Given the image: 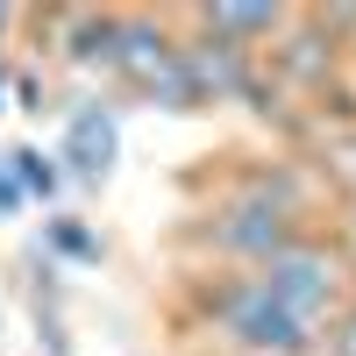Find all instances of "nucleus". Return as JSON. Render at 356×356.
Listing matches in <instances>:
<instances>
[{"label":"nucleus","mask_w":356,"mask_h":356,"mask_svg":"<svg viewBox=\"0 0 356 356\" xmlns=\"http://www.w3.org/2000/svg\"><path fill=\"white\" fill-rule=\"evenodd\" d=\"M250 278L271 292L292 321H307L314 335L356 300V264L342 257V243H328V235H314V228L300 235V243H285L278 257H264Z\"/></svg>","instance_id":"obj_3"},{"label":"nucleus","mask_w":356,"mask_h":356,"mask_svg":"<svg viewBox=\"0 0 356 356\" xmlns=\"http://www.w3.org/2000/svg\"><path fill=\"white\" fill-rule=\"evenodd\" d=\"M15 29H22V15H15V8H0V43H8Z\"/></svg>","instance_id":"obj_13"},{"label":"nucleus","mask_w":356,"mask_h":356,"mask_svg":"<svg viewBox=\"0 0 356 356\" xmlns=\"http://www.w3.org/2000/svg\"><path fill=\"white\" fill-rule=\"evenodd\" d=\"M193 300H200V321L228 342V356H314V342H321L250 271H200Z\"/></svg>","instance_id":"obj_2"},{"label":"nucleus","mask_w":356,"mask_h":356,"mask_svg":"<svg viewBox=\"0 0 356 356\" xmlns=\"http://www.w3.org/2000/svg\"><path fill=\"white\" fill-rule=\"evenodd\" d=\"M15 107V65H8V50H0V114Z\"/></svg>","instance_id":"obj_12"},{"label":"nucleus","mask_w":356,"mask_h":356,"mask_svg":"<svg viewBox=\"0 0 356 356\" xmlns=\"http://www.w3.org/2000/svg\"><path fill=\"white\" fill-rule=\"evenodd\" d=\"M50 29H57L65 65L114 79V50H122V15L114 8H65V15H50Z\"/></svg>","instance_id":"obj_6"},{"label":"nucleus","mask_w":356,"mask_h":356,"mask_svg":"<svg viewBox=\"0 0 356 356\" xmlns=\"http://www.w3.org/2000/svg\"><path fill=\"white\" fill-rule=\"evenodd\" d=\"M193 29H207V36H221V43H235V50H250V57H264L285 29H292V8H243V0H214V8H193L186 15Z\"/></svg>","instance_id":"obj_7"},{"label":"nucleus","mask_w":356,"mask_h":356,"mask_svg":"<svg viewBox=\"0 0 356 356\" xmlns=\"http://www.w3.org/2000/svg\"><path fill=\"white\" fill-rule=\"evenodd\" d=\"M314 356H356V300L321 328V342H314Z\"/></svg>","instance_id":"obj_10"},{"label":"nucleus","mask_w":356,"mask_h":356,"mask_svg":"<svg viewBox=\"0 0 356 356\" xmlns=\"http://www.w3.org/2000/svg\"><path fill=\"white\" fill-rule=\"evenodd\" d=\"M43 243H50V250H65L72 264H100V257H107V243H100V235L86 228L79 214H57V221L43 228Z\"/></svg>","instance_id":"obj_9"},{"label":"nucleus","mask_w":356,"mask_h":356,"mask_svg":"<svg viewBox=\"0 0 356 356\" xmlns=\"http://www.w3.org/2000/svg\"><path fill=\"white\" fill-rule=\"evenodd\" d=\"M114 164H122V122H114V107L93 100L79 107L65 122V143H57V171H72L79 186H107Z\"/></svg>","instance_id":"obj_5"},{"label":"nucleus","mask_w":356,"mask_h":356,"mask_svg":"<svg viewBox=\"0 0 356 356\" xmlns=\"http://www.w3.org/2000/svg\"><path fill=\"white\" fill-rule=\"evenodd\" d=\"M22 214V193H15V171H8V157H0V221H15Z\"/></svg>","instance_id":"obj_11"},{"label":"nucleus","mask_w":356,"mask_h":356,"mask_svg":"<svg viewBox=\"0 0 356 356\" xmlns=\"http://www.w3.org/2000/svg\"><path fill=\"white\" fill-rule=\"evenodd\" d=\"M307 214H314L307 178H292L285 164H271V171L235 178V186L193 221V243L214 257L221 271H257L264 257H278L285 243H300V235L314 228Z\"/></svg>","instance_id":"obj_1"},{"label":"nucleus","mask_w":356,"mask_h":356,"mask_svg":"<svg viewBox=\"0 0 356 356\" xmlns=\"http://www.w3.org/2000/svg\"><path fill=\"white\" fill-rule=\"evenodd\" d=\"M114 79H122L136 100H157L164 114H200V86H193V65H186V29H178V15H122Z\"/></svg>","instance_id":"obj_4"},{"label":"nucleus","mask_w":356,"mask_h":356,"mask_svg":"<svg viewBox=\"0 0 356 356\" xmlns=\"http://www.w3.org/2000/svg\"><path fill=\"white\" fill-rule=\"evenodd\" d=\"M8 157V171H15V193H22V207L29 200H57V186H65V171H57V157L50 150H36V143H15V150H0Z\"/></svg>","instance_id":"obj_8"}]
</instances>
